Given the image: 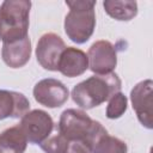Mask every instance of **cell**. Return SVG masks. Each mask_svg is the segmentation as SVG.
Instances as JSON below:
<instances>
[{"instance_id": "6da1fadb", "label": "cell", "mask_w": 153, "mask_h": 153, "mask_svg": "<svg viewBox=\"0 0 153 153\" xmlns=\"http://www.w3.org/2000/svg\"><path fill=\"white\" fill-rule=\"evenodd\" d=\"M121 86V79L115 73L104 75L96 74L73 87L72 99L81 109H93L120 92Z\"/></svg>"}, {"instance_id": "7a4b0ae2", "label": "cell", "mask_w": 153, "mask_h": 153, "mask_svg": "<svg viewBox=\"0 0 153 153\" xmlns=\"http://www.w3.org/2000/svg\"><path fill=\"white\" fill-rule=\"evenodd\" d=\"M57 133L68 141H84L92 146V148L108 134L99 122L93 121L86 112L76 109H67L61 114Z\"/></svg>"}, {"instance_id": "3957f363", "label": "cell", "mask_w": 153, "mask_h": 153, "mask_svg": "<svg viewBox=\"0 0 153 153\" xmlns=\"http://www.w3.org/2000/svg\"><path fill=\"white\" fill-rule=\"evenodd\" d=\"M31 1L6 0L0 5V39L13 43L27 37Z\"/></svg>"}, {"instance_id": "277c9868", "label": "cell", "mask_w": 153, "mask_h": 153, "mask_svg": "<svg viewBox=\"0 0 153 153\" xmlns=\"http://www.w3.org/2000/svg\"><path fill=\"white\" fill-rule=\"evenodd\" d=\"M69 12L65 18V31L68 38L76 43L82 44L90 39L96 27V1L74 0L66 1Z\"/></svg>"}, {"instance_id": "5b68a950", "label": "cell", "mask_w": 153, "mask_h": 153, "mask_svg": "<svg viewBox=\"0 0 153 153\" xmlns=\"http://www.w3.org/2000/svg\"><path fill=\"white\" fill-rule=\"evenodd\" d=\"M27 142L41 145L47 137L51 135L54 122L50 115L43 110H31L26 112L19 123Z\"/></svg>"}, {"instance_id": "8992f818", "label": "cell", "mask_w": 153, "mask_h": 153, "mask_svg": "<svg viewBox=\"0 0 153 153\" xmlns=\"http://www.w3.org/2000/svg\"><path fill=\"white\" fill-rule=\"evenodd\" d=\"M153 81L149 79L137 82L131 92L130 100L140 123L147 129L153 127Z\"/></svg>"}, {"instance_id": "52a82bcc", "label": "cell", "mask_w": 153, "mask_h": 153, "mask_svg": "<svg viewBox=\"0 0 153 153\" xmlns=\"http://www.w3.org/2000/svg\"><path fill=\"white\" fill-rule=\"evenodd\" d=\"M88 67L97 75L112 73L117 65V54L115 47L105 39L94 42L87 53Z\"/></svg>"}, {"instance_id": "ba28073f", "label": "cell", "mask_w": 153, "mask_h": 153, "mask_svg": "<svg viewBox=\"0 0 153 153\" xmlns=\"http://www.w3.org/2000/svg\"><path fill=\"white\" fill-rule=\"evenodd\" d=\"M66 49L63 39L54 33H44L37 42L36 57L38 63L48 71H57V65L62 51Z\"/></svg>"}, {"instance_id": "9c48e42d", "label": "cell", "mask_w": 153, "mask_h": 153, "mask_svg": "<svg viewBox=\"0 0 153 153\" xmlns=\"http://www.w3.org/2000/svg\"><path fill=\"white\" fill-rule=\"evenodd\" d=\"M33 97L41 105L47 108H59L67 102L69 91L60 80L48 78L38 81L35 85Z\"/></svg>"}, {"instance_id": "30bf717a", "label": "cell", "mask_w": 153, "mask_h": 153, "mask_svg": "<svg viewBox=\"0 0 153 153\" xmlns=\"http://www.w3.org/2000/svg\"><path fill=\"white\" fill-rule=\"evenodd\" d=\"M87 68H88L87 55L78 48L66 47V49L62 51L60 56L57 71L68 78H74L85 73Z\"/></svg>"}, {"instance_id": "8fae6325", "label": "cell", "mask_w": 153, "mask_h": 153, "mask_svg": "<svg viewBox=\"0 0 153 153\" xmlns=\"http://www.w3.org/2000/svg\"><path fill=\"white\" fill-rule=\"evenodd\" d=\"M30 110L29 99L19 92L0 90V120L22 118Z\"/></svg>"}, {"instance_id": "7c38bea8", "label": "cell", "mask_w": 153, "mask_h": 153, "mask_svg": "<svg viewBox=\"0 0 153 153\" xmlns=\"http://www.w3.org/2000/svg\"><path fill=\"white\" fill-rule=\"evenodd\" d=\"M4 62L11 68H20L25 66L31 56V41L25 37L13 43H4L1 49Z\"/></svg>"}, {"instance_id": "4fadbf2b", "label": "cell", "mask_w": 153, "mask_h": 153, "mask_svg": "<svg viewBox=\"0 0 153 153\" xmlns=\"http://www.w3.org/2000/svg\"><path fill=\"white\" fill-rule=\"evenodd\" d=\"M27 139L19 124L5 129L0 134V153H24Z\"/></svg>"}, {"instance_id": "5bb4252c", "label": "cell", "mask_w": 153, "mask_h": 153, "mask_svg": "<svg viewBox=\"0 0 153 153\" xmlns=\"http://www.w3.org/2000/svg\"><path fill=\"white\" fill-rule=\"evenodd\" d=\"M105 12L114 19L128 22L137 14L136 1H112L106 0L103 2Z\"/></svg>"}, {"instance_id": "9a60e30c", "label": "cell", "mask_w": 153, "mask_h": 153, "mask_svg": "<svg viewBox=\"0 0 153 153\" xmlns=\"http://www.w3.org/2000/svg\"><path fill=\"white\" fill-rule=\"evenodd\" d=\"M128 148L124 141L106 134L93 148V153H127Z\"/></svg>"}, {"instance_id": "2e32d148", "label": "cell", "mask_w": 153, "mask_h": 153, "mask_svg": "<svg viewBox=\"0 0 153 153\" xmlns=\"http://www.w3.org/2000/svg\"><path fill=\"white\" fill-rule=\"evenodd\" d=\"M128 106V99L127 97L120 91L110 97L108 106H106V117L110 120L120 118L126 111Z\"/></svg>"}, {"instance_id": "e0dca14e", "label": "cell", "mask_w": 153, "mask_h": 153, "mask_svg": "<svg viewBox=\"0 0 153 153\" xmlns=\"http://www.w3.org/2000/svg\"><path fill=\"white\" fill-rule=\"evenodd\" d=\"M39 146L45 153H66L68 140L56 131V134L47 137Z\"/></svg>"}, {"instance_id": "ac0fdd59", "label": "cell", "mask_w": 153, "mask_h": 153, "mask_svg": "<svg viewBox=\"0 0 153 153\" xmlns=\"http://www.w3.org/2000/svg\"><path fill=\"white\" fill-rule=\"evenodd\" d=\"M66 153H93V148L84 141H68Z\"/></svg>"}]
</instances>
